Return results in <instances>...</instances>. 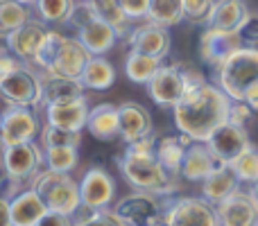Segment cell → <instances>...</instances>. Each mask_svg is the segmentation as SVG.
<instances>
[{
  "label": "cell",
  "instance_id": "6da1fadb",
  "mask_svg": "<svg viewBox=\"0 0 258 226\" xmlns=\"http://www.w3.org/2000/svg\"><path fill=\"white\" fill-rule=\"evenodd\" d=\"M233 100L209 80H200L186 91L172 109V120L179 133L192 142H206L224 122H229V109Z\"/></svg>",
  "mask_w": 258,
  "mask_h": 226
},
{
  "label": "cell",
  "instance_id": "7a4b0ae2",
  "mask_svg": "<svg viewBox=\"0 0 258 226\" xmlns=\"http://www.w3.org/2000/svg\"><path fill=\"white\" fill-rule=\"evenodd\" d=\"M116 165L134 190L152 192L159 197H172L179 190V174H172L163 168L156 156L154 136L127 145V149L116 159Z\"/></svg>",
  "mask_w": 258,
  "mask_h": 226
},
{
  "label": "cell",
  "instance_id": "3957f363",
  "mask_svg": "<svg viewBox=\"0 0 258 226\" xmlns=\"http://www.w3.org/2000/svg\"><path fill=\"white\" fill-rule=\"evenodd\" d=\"M213 72L215 84L229 98L236 102H245L249 91L258 86V45H242Z\"/></svg>",
  "mask_w": 258,
  "mask_h": 226
},
{
  "label": "cell",
  "instance_id": "277c9868",
  "mask_svg": "<svg viewBox=\"0 0 258 226\" xmlns=\"http://www.w3.org/2000/svg\"><path fill=\"white\" fill-rule=\"evenodd\" d=\"M32 188L41 195L48 210L61 213L68 217H75L82 208L80 181L71 177L68 172H54V170H41L32 181Z\"/></svg>",
  "mask_w": 258,
  "mask_h": 226
},
{
  "label": "cell",
  "instance_id": "5b68a950",
  "mask_svg": "<svg viewBox=\"0 0 258 226\" xmlns=\"http://www.w3.org/2000/svg\"><path fill=\"white\" fill-rule=\"evenodd\" d=\"M200 80H204V75L197 72L195 68L183 66V63H163L147 84V95L156 107L172 111L179 100L186 95V91Z\"/></svg>",
  "mask_w": 258,
  "mask_h": 226
},
{
  "label": "cell",
  "instance_id": "8992f818",
  "mask_svg": "<svg viewBox=\"0 0 258 226\" xmlns=\"http://www.w3.org/2000/svg\"><path fill=\"white\" fill-rule=\"evenodd\" d=\"M0 165H3L5 179L21 188H30L34 177L45 165L43 147L41 142H21V145L0 147Z\"/></svg>",
  "mask_w": 258,
  "mask_h": 226
},
{
  "label": "cell",
  "instance_id": "52a82bcc",
  "mask_svg": "<svg viewBox=\"0 0 258 226\" xmlns=\"http://www.w3.org/2000/svg\"><path fill=\"white\" fill-rule=\"evenodd\" d=\"M71 25L77 30L75 36L80 39V43L84 45L93 57H104L107 52H111L116 41L120 39L118 32L93 12L91 3L77 5V12H75V16H73Z\"/></svg>",
  "mask_w": 258,
  "mask_h": 226
},
{
  "label": "cell",
  "instance_id": "ba28073f",
  "mask_svg": "<svg viewBox=\"0 0 258 226\" xmlns=\"http://www.w3.org/2000/svg\"><path fill=\"white\" fill-rule=\"evenodd\" d=\"M0 98L12 107H43V72L23 63L0 82Z\"/></svg>",
  "mask_w": 258,
  "mask_h": 226
},
{
  "label": "cell",
  "instance_id": "9c48e42d",
  "mask_svg": "<svg viewBox=\"0 0 258 226\" xmlns=\"http://www.w3.org/2000/svg\"><path fill=\"white\" fill-rule=\"evenodd\" d=\"M113 210L125 226H161L165 219L163 197L143 190H134L120 197L113 204Z\"/></svg>",
  "mask_w": 258,
  "mask_h": 226
},
{
  "label": "cell",
  "instance_id": "30bf717a",
  "mask_svg": "<svg viewBox=\"0 0 258 226\" xmlns=\"http://www.w3.org/2000/svg\"><path fill=\"white\" fill-rule=\"evenodd\" d=\"M165 226H222L218 208L204 197H174L165 201Z\"/></svg>",
  "mask_w": 258,
  "mask_h": 226
},
{
  "label": "cell",
  "instance_id": "8fae6325",
  "mask_svg": "<svg viewBox=\"0 0 258 226\" xmlns=\"http://www.w3.org/2000/svg\"><path fill=\"white\" fill-rule=\"evenodd\" d=\"M116 179L104 168H89L84 177L80 179V195H82V208L89 210H102L111 208L116 204Z\"/></svg>",
  "mask_w": 258,
  "mask_h": 226
},
{
  "label": "cell",
  "instance_id": "7c38bea8",
  "mask_svg": "<svg viewBox=\"0 0 258 226\" xmlns=\"http://www.w3.org/2000/svg\"><path fill=\"white\" fill-rule=\"evenodd\" d=\"M36 136H41V124L34 109L7 104L3 111V147L32 142Z\"/></svg>",
  "mask_w": 258,
  "mask_h": 226
},
{
  "label": "cell",
  "instance_id": "4fadbf2b",
  "mask_svg": "<svg viewBox=\"0 0 258 226\" xmlns=\"http://www.w3.org/2000/svg\"><path fill=\"white\" fill-rule=\"evenodd\" d=\"M245 45L240 32H227V30H218V27H206L204 34L200 36V59L215 68L222 61H227L236 50H240Z\"/></svg>",
  "mask_w": 258,
  "mask_h": 226
},
{
  "label": "cell",
  "instance_id": "5bb4252c",
  "mask_svg": "<svg viewBox=\"0 0 258 226\" xmlns=\"http://www.w3.org/2000/svg\"><path fill=\"white\" fill-rule=\"evenodd\" d=\"M127 43L136 52L165 59L170 54V50H172V34H170V27L156 25V23L150 21H141L129 32Z\"/></svg>",
  "mask_w": 258,
  "mask_h": 226
},
{
  "label": "cell",
  "instance_id": "9a60e30c",
  "mask_svg": "<svg viewBox=\"0 0 258 226\" xmlns=\"http://www.w3.org/2000/svg\"><path fill=\"white\" fill-rule=\"evenodd\" d=\"M93 54L80 43L77 36H66L59 48V52L54 54L52 63L45 70H41L43 75H52V77H68V80H80L84 72L86 63L91 61Z\"/></svg>",
  "mask_w": 258,
  "mask_h": 226
},
{
  "label": "cell",
  "instance_id": "2e32d148",
  "mask_svg": "<svg viewBox=\"0 0 258 226\" xmlns=\"http://www.w3.org/2000/svg\"><path fill=\"white\" fill-rule=\"evenodd\" d=\"M48 32H50V25H45L41 18L32 16L23 27H18L16 32H12V34L5 39V43L9 45V50H12L23 63L34 66L36 54H39Z\"/></svg>",
  "mask_w": 258,
  "mask_h": 226
},
{
  "label": "cell",
  "instance_id": "e0dca14e",
  "mask_svg": "<svg viewBox=\"0 0 258 226\" xmlns=\"http://www.w3.org/2000/svg\"><path fill=\"white\" fill-rule=\"evenodd\" d=\"M206 145L211 147V152L215 154V159L224 165H231L242 152H247L251 147L249 133L242 124L224 122L220 129H215V133L206 140Z\"/></svg>",
  "mask_w": 258,
  "mask_h": 226
},
{
  "label": "cell",
  "instance_id": "ac0fdd59",
  "mask_svg": "<svg viewBox=\"0 0 258 226\" xmlns=\"http://www.w3.org/2000/svg\"><path fill=\"white\" fill-rule=\"evenodd\" d=\"M43 113H45V122L52 124V127L82 133L86 129V122H89L91 107H89L84 95H80V98L66 100V102L45 104Z\"/></svg>",
  "mask_w": 258,
  "mask_h": 226
},
{
  "label": "cell",
  "instance_id": "d6986e66",
  "mask_svg": "<svg viewBox=\"0 0 258 226\" xmlns=\"http://www.w3.org/2000/svg\"><path fill=\"white\" fill-rule=\"evenodd\" d=\"M215 208L222 226H254L258 222V204L249 190H236Z\"/></svg>",
  "mask_w": 258,
  "mask_h": 226
},
{
  "label": "cell",
  "instance_id": "ffe728a7",
  "mask_svg": "<svg viewBox=\"0 0 258 226\" xmlns=\"http://www.w3.org/2000/svg\"><path fill=\"white\" fill-rule=\"evenodd\" d=\"M118 109H120V138L125 140V145L154 136V120L143 104L122 102L118 104Z\"/></svg>",
  "mask_w": 258,
  "mask_h": 226
},
{
  "label": "cell",
  "instance_id": "44dd1931",
  "mask_svg": "<svg viewBox=\"0 0 258 226\" xmlns=\"http://www.w3.org/2000/svg\"><path fill=\"white\" fill-rule=\"evenodd\" d=\"M218 159H215V154L211 152V147L206 145V142H190L186 149V159H183V165H181V179H186V181H204L206 177H211V174L215 172V170L220 168Z\"/></svg>",
  "mask_w": 258,
  "mask_h": 226
},
{
  "label": "cell",
  "instance_id": "7402d4cb",
  "mask_svg": "<svg viewBox=\"0 0 258 226\" xmlns=\"http://www.w3.org/2000/svg\"><path fill=\"white\" fill-rule=\"evenodd\" d=\"M9 206H12L14 226H36L41 222V217L48 213L45 201L41 199V195L32 186L16 192V195L9 199Z\"/></svg>",
  "mask_w": 258,
  "mask_h": 226
},
{
  "label": "cell",
  "instance_id": "603a6c76",
  "mask_svg": "<svg viewBox=\"0 0 258 226\" xmlns=\"http://www.w3.org/2000/svg\"><path fill=\"white\" fill-rule=\"evenodd\" d=\"M86 131L98 140H116L120 138V109L116 104H95L91 107L89 113V122H86Z\"/></svg>",
  "mask_w": 258,
  "mask_h": 226
},
{
  "label": "cell",
  "instance_id": "cb8c5ba5",
  "mask_svg": "<svg viewBox=\"0 0 258 226\" xmlns=\"http://www.w3.org/2000/svg\"><path fill=\"white\" fill-rule=\"evenodd\" d=\"M249 18H251V12L245 0H218L213 14H211L209 27H218V30H227V32H240Z\"/></svg>",
  "mask_w": 258,
  "mask_h": 226
},
{
  "label": "cell",
  "instance_id": "d4e9b609",
  "mask_svg": "<svg viewBox=\"0 0 258 226\" xmlns=\"http://www.w3.org/2000/svg\"><path fill=\"white\" fill-rule=\"evenodd\" d=\"M236 190H240V181H238V177L233 174V170L229 165H220L211 177H206L202 181V197L206 201H211L213 206H218L220 201L231 197Z\"/></svg>",
  "mask_w": 258,
  "mask_h": 226
},
{
  "label": "cell",
  "instance_id": "484cf974",
  "mask_svg": "<svg viewBox=\"0 0 258 226\" xmlns=\"http://www.w3.org/2000/svg\"><path fill=\"white\" fill-rule=\"evenodd\" d=\"M190 138L179 133V136H163L156 140V156L163 163V168L172 174L181 177V165L186 159V149L190 145Z\"/></svg>",
  "mask_w": 258,
  "mask_h": 226
},
{
  "label": "cell",
  "instance_id": "4316f807",
  "mask_svg": "<svg viewBox=\"0 0 258 226\" xmlns=\"http://www.w3.org/2000/svg\"><path fill=\"white\" fill-rule=\"evenodd\" d=\"M161 66H163V59L129 50L125 57V77L129 82H134V84L147 86L152 82V77L159 72Z\"/></svg>",
  "mask_w": 258,
  "mask_h": 226
},
{
  "label": "cell",
  "instance_id": "83f0119b",
  "mask_svg": "<svg viewBox=\"0 0 258 226\" xmlns=\"http://www.w3.org/2000/svg\"><path fill=\"white\" fill-rule=\"evenodd\" d=\"M116 68L109 59L104 57H91V61L86 63L84 72H82L80 82L84 84L86 91H107L116 84Z\"/></svg>",
  "mask_w": 258,
  "mask_h": 226
},
{
  "label": "cell",
  "instance_id": "f1b7e54d",
  "mask_svg": "<svg viewBox=\"0 0 258 226\" xmlns=\"http://www.w3.org/2000/svg\"><path fill=\"white\" fill-rule=\"evenodd\" d=\"M77 5L80 0H36L32 12L45 25H68L77 12Z\"/></svg>",
  "mask_w": 258,
  "mask_h": 226
},
{
  "label": "cell",
  "instance_id": "f546056e",
  "mask_svg": "<svg viewBox=\"0 0 258 226\" xmlns=\"http://www.w3.org/2000/svg\"><path fill=\"white\" fill-rule=\"evenodd\" d=\"M84 84L80 80H68V77H52L43 75V107L54 102H66V100L84 95Z\"/></svg>",
  "mask_w": 258,
  "mask_h": 226
},
{
  "label": "cell",
  "instance_id": "4dcf8cb0",
  "mask_svg": "<svg viewBox=\"0 0 258 226\" xmlns=\"http://www.w3.org/2000/svg\"><path fill=\"white\" fill-rule=\"evenodd\" d=\"M91 7H93V12L98 14L104 23H109V25L118 32L120 39L122 36L127 39L129 32H132L134 25H136V23H134L132 18L125 14L120 0H91Z\"/></svg>",
  "mask_w": 258,
  "mask_h": 226
},
{
  "label": "cell",
  "instance_id": "1f68e13d",
  "mask_svg": "<svg viewBox=\"0 0 258 226\" xmlns=\"http://www.w3.org/2000/svg\"><path fill=\"white\" fill-rule=\"evenodd\" d=\"M34 16L30 7H23L16 0H0V39H7L12 32L23 27Z\"/></svg>",
  "mask_w": 258,
  "mask_h": 226
},
{
  "label": "cell",
  "instance_id": "d6a6232c",
  "mask_svg": "<svg viewBox=\"0 0 258 226\" xmlns=\"http://www.w3.org/2000/svg\"><path fill=\"white\" fill-rule=\"evenodd\" d=\"M147 21L163 27L179 25L183 21V3L181 0H152Z\"/></svg>",
  "mask_w": 258,
  "mask_h": 226
},
{
  "label": "cell",
  "instance_id": "836d02e7",
  "mask_svg": "<svg viewBox=\"0 0 258 226\" xmlns=\"http://www.w3.org/2000/svg\"><path fill=\"white\" fill-rule=\"evenodd\" d=\"M80 147H45L43 156H45V168L54 170V172H68L71 174L73 170L80 165Z\"/></svg>",
  "mask_w": 258,
  "mask_h": 226
},
{
  "label": "cell",
  "instance_id": "e575fe53",
  "mask_svg": "<svg viewBox=\"0 0 258 226\" xmlns=\"http://www.w3.org/2000/svg\"><path fill=\"white\" fill-rule=\"evenodd\" d=\"M229 168L233 170V174L238 177L240 183H249L254 186L258 181V147L251 145L247 152H242Z\"/></svg>",
  "mask_w": 258,
  "mask_h": 226
},
{
  "label": "cell",
  "instance_id": "d590c367",
  "mask_svg": "<svg viewBox=\"0 0 258 226\" xmlns=\"http://www.w3.org/2000/svg\"><path fill=\"white\" fill-rule=\"evenodd\" d=\"M41 147H80L82 145V133L77 131H66V129H59V127H52V124L45 122L43 127H41Z\"/></svg>",
  "mask_w": 258,
  "mask_h": 226
},
{
  "label": "cell",
  "instance_id": "8d00e7d4",
  "mask_svg": "<svg viewBox=\"0 0 258 226\" xmlns=\"http://www.w3.org/2000/svg\"><path fill=\"white\" fill-rule=\"evenodd\" d=\"M73 226H125L122 219L116 215V210L102 208V210H89L80 208V213L73 217Z\"/></svg>",
  "mask_w": 258,
  "mask_h": 226
},
{
  "label": "cell",
  "instance_id": "74e56055",
  "mask_svg": "<svg viewBox=\"0 0 258 226\" xmlns=\"http://www.w3.org/2000/svg\"><path fill=\"white\" fill-rule=\"evenodd\" d=\"M183 3V21L192 25H209L211 14L218 0H181Z\"/></svg>",
  "mask_w": 258,
  "mask_h": 226
},
{
  "label": "cell",
  "instance_id": "f35d334b",
  "mask_svg": "<svg viewBox=\"0 0 258 226\" xmlns=\"http://www.w3.org/2000/svg\"><path fill=\"white\" fill-rule=\"evenodd\" d=\"M63 39H66V34H61V32H59V30H52V27H50L48 36H45L43 45H41L39 54H36L34 68H39V70H45V68H48L50 63H52L54 54L59 52V48H61Z\"/></svg>",
  "mask_w": 258,
  "mask_h": 226
},
{
  "label": "cell",
  "instance_id": "ab89813d",
  "mask_svg": "<svg viewBox=\"0 0 258 226\" xmlns=\"http://www.w3.org/2000/svg\"><path fill=\"white\" fill-rule=\"evenodd\" d=\"M150 3L152 0H120L122 9L134 23L147 21V12H150Z\"/></svg>",
  "mask_w": 258,
  "mask_h": 226
},
{
  "label": "cell",
  "instance_id": "60d3db41",
  "mask_svg": "<svg viewBox=\"0 0 258 226\" xmlns=\"http://www.w3.org/2000/svg\"><path fill=\"white\" fill-rule=\"evenodd\" d=\"M21 66H23V61L9 50V45L7 43L0 45V82H3L7 75H12V72Z\"/></svg>",
  "mask_w": 258,
  "mask_h": 226
},
{
  "label": "cell",
  "instance_id": "b9f144b4",
  "mask_svg": "<svg viewBox=\"0 0 258 226\" xmlns=\"http://www.w3.org/2000/svg\"><path fill=\"white\" fill-rule=\"evenodd\" d=\"M251 113H254V109H251L247 102H236V100H233L231 109H229V122L242 124V127H245L247 120L251 118Z\"/></svg>",
  "mask_w": 258,
  "mask_h": 226
},
{
  "label": "cell",
  "instance_id": "7bdbcfd3",
  "mask_svg": "<svg viewBox=\"0 0 258 226\" xmlns=\"http://www.w3.org/2000/svg\"><path fill=\"white\" fill-rule=\"evenodd\" d=\"M36 226H73V217L48 210V213H45L43 217H41V222L36 224Z\"/></svg>",
  "mask_w": 258,
  "mask_h": 226
},
{
  "label": "cell",
  "instance_id": "ee69618b",
  "mask_svg": "<svg viewBox=\"0 0 258 226\" xmlns=\"http://www.w3.org/2000/svg\"><path fill=\"white\" fill-rule=\"evenodd\" d=\"M0 226H14L9 197H5V195H0Z\"/></svg>",
  "mask_w": 258,
  "mask_h": 226
},
{
  "label": "cell",
  "instance_id": "f6af8a7d",
  "mask_svg": "<svg viewBox=\"0 0 258 226\" xmlns=\"http://www.w3.org/2000/svg\"><path fill=\"white\" fill-rule=\"evenodd\" d=\"M18 5H23V7H30V9H34V5H36V0H16Z\"/></svg>",
  "mask_w": 258,
  "mask_h": 226
},
{
  "label": "cell",
  "instance_id": "bcb514c9",
  "mask_svg": "<svg viewBox=\"0 0 258 226\" xmlns=\"http://www.w3.org/2000/svg\"><path fill=\"white\" fill-rule=\"evenodd\" d=\"M249 192H251V197H254V199H256V204H258V181H256L254 186L249 188Z\"/></svg>",
  "mask_w": 258,
  "mask_h": 226
},
{
  "label": "cell",
  "instance_id": "7dc6e473",
  "mask_svg": "<svg viewBox=\"0 0 258 226\" xmlns=\"http://www.w3.org/2000/svg\"><path fill=\"white\" fill-rule=\"evenodd\" d=\"M0 147H3V111H0Z\"/></svg>",
  "mask_w": 258,
  "mask_h": 226
},
{
  "label": "cell",
  "instance_id": "c3c4849f",
  "mask_svg": "<svg viewBox=\"0 0 258 226\" xmlns=\"http://www.w3.org/2000/svg\"><path fill=\"white\" fill-rule=\"evenodd\" d=\"M80 3H91V0H80Z\"/></svg>",
  "mask_w": 258,
  "mask_h": 226
},
{
  "label": "cell",
  "instance_id": "681fc988",
  "mask_svg": "<svg viewBox=\"0 0 258 226\" xmlns=\"http://www.w3.org/2000/svg\"><path fill=\"white\" fill-rule=\"evenodd\" d=\"M254 226H258V222H256V224H254Z\"/></svg>",
  "mask_w": 258,
  "mask_h": 226
},
{
  "label": "cell",
  "instance_id": "f907efd6",
  "mask_svg": "<svg viewBox=\"0 0 258 226\" xmlns=\"http://www.w3.org/2000/svg\"><path fill=\"white\" fill-rule=\"evenodd\" d=\"M161 226H165V224H161Z\"/></svg>",
  "mask_w": 258,
  "mask_h": 226
}]
</instances>
